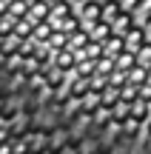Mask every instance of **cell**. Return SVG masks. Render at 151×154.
<instances>
[{
  "instance_id": "obj_11",
  "label": "cell",
  "mask_w": 151,
  "mask_h": 154,
  "mask_svg": "<svg viewBox=\"0 0 151 154\" xmlns=\"http://www.w3.org/2000/svg\"><path fill=\"white\" fill-rule=\"evenodd\" d=\"M29 9H32L29 0H9V14L17 17V20H23V17L29 14Z\"/></svg>"
},
{
  "instance_id": "obj_6",
  "label": "cell",
  "mask_w": 151,
  "mask_h": 154,
  "mask_svg": "<svg viewBox=\"0 0 151 154\" xmlns=\"http://www.w3.org/2000/svg\"><path fill=\"white\" fill-rule=\"evenodd\" d=\"M49 14H51V3H46V0H37V3H32V9H29L26 20L34 26V23H40V20H49Z\"/></svg>"
},
{
  "instance_id": "obj_10",
  "label": "cell",
  "mask_w": 151,
  "mask_h": 154,
  "mask_svg": "<svg viewBox=\"0 0 151 154\" xmlns=\"http://www.w3.org/2000/svg\"><path fill=\"white\" fill-rule=\"evenodd\" d=\"M143 83H148V69L146 66H131L128 69V86H134V88H140Z\"/></svg>"
},
{
  "instance_id": "obj_23",
  "label": "cell",
  "mask_w": 151,
  "mask_h": 154,
  "mask_svg": "<svg viewBox=\"0 0 151 154\" xmlns=\"http://www.w3.org/2000/svg\"><path fill=\"white\" fill-rule=\"evenodd\" d=\"M46 3H51V6H54V3H60V0H46Z\"/></svg>"
},
{
  "instance_id": "obj_8",
  "label": "cell",
  "mask_w": 151,
  "mask_h": 154,
  "mask_svg": "<svg viewBox=\"0 0 151 154\" xmlns=\"http://www.w3.org/2000/svg\"><path fill=\"white\" fill-rule=\"evenodd\" d=\"M146 40H148V37H146V32H143V26L137 23V26L131 29L128 34H125V51H137L143 43H146Z\"/></svg>"
},
{
  "instance_id": "obj_13",
  "label": "cell",
  "mask_w": 151,
  "mask_h": 154,
  "mask_svg": "<svg viewBox=\"0 0 151 154\" xmlns=\"http://www.w3.org/2000/svg\"><path fill=\"white\" fill-rule=\"evenodd\" d=\"M51 32H54V29H51V23H49V20H40V23H34L32 37H34V40H40V43H46V40L51 37Z\"/></svg>"
},
{
  "instance_id": "obj_16",
  "label": "cell",
  "mask_w": 151,
  "mask_h": 154,
  "mask_svg": "<svg viewBox=\"0 0 151 154\" xmlns=\"http://www.w3.org/2000/svg\"><path fill=\"white\" fill-rule=\"evenodd\" d=\"M120 11H123V9H120V3H117V0H108V3H103V20H106V23H111L114 17L120 14Z\"/></svg>"
},
{
  "instance_id": "obj_15",
  "label": "cell",
  "mask_w": 151,
  "mask_h": 154,
  "mask_svg": "<svg viewBox=\"0 0 151 154\" xmlns=\"http://www.w3.org/2000/svg\"><path fill=\"white\" fill-rule=\"evenodd\" d=\"M134 57H137V66H146V69L151 66V40H146V43L134 51Z\"/></svg>"
},
{
  "instance_id": "obj_24",
  "label": "cell",
  "mask_w": 151,
  "mask_h": 154,
  "mask_svg": "<svg viewBox=\"0 0 151 154\" xmlns=\"http://www.w3.org/2000/svg\"><path fill=\"white\" fill-rule=\"evenodd\" d=\"M97 3H108V0H97Z\"/></svg>"
},
{
  "instance_id": "obj_3",
  "label": "cell",
  "mask_w": 151,
  "mask_h": 154,
  "mask_svg": "<svg viewBox=\"0 0 151 154\" xmlns=\"http://www.w3.org/2000/svg\"><path fill=\"white\" fill-rule=\"evenodd\" d=\"M134 26H137V20H134V11H120V14L111 20V29H114V34H123V37H125V34H128Z\"/></svg>"
},
{
  "instance_id": "obj_12",
  "label": "cell",
  "mask_w": 151,
  "mask_h": 154,
  "mask_svg": "<svg viewBox=\"0 0 151 154\" xmlns=\"http://www.w3.org/2000/svg\"><path fill=\"white\" fill-rule=\"evenodd\" d=\"M137 63V57H134V51H120L117 57H114V69H120V72H128L131 66Z\"/></svg>"
},
{
  "instance_id": "obj_20",
  "label": "cell",
  "mask_w": 151,
  "mask_h": 154,
  "mask_svg": "<svg viewBox=\"0 0 151 154\" xmlns=\"http://www.w3.org/2000/svg\"><path fill=\"white\" fill-rule=\"evenodd\" d=\"M117 3H120V9H123V11H134L140 0H117Z\"/></svg>"
},
{
  "instance_id": "obj_5",
  "label": "cell",
  "mask_w": 151,
  "mask_h": 154,
  "mask_svg": "<svg viewBox=\"0 0 151 154\" xmlns=\"http://www.w3.org/2000/svg\"><path fill=\"white\" fill-rule=\"evenodd\" d=\"M71 14H74V6L68 3V0H60V3H54V6H51V14H49V23H51V29H54L60 20L71 17Z\"/></svg>"
},
{
  "instance_id": "obj_2",
  "label": "cell",
  "mask_w": 151,
  "mask_h": 154,
  "mask_svg": "<svg viewBox=\"0 0 151 154\" xmlns=\"http://www.w3.org/2000/svg\"><path fill=\"white\" fill-rule=\"evenodd\" d=\"M83 29L89 32V37L94 40V43H106V40L114 34L111 23H106V20H97V23H91V26H83Z\"/></svg>"
},
{
  "instance_id": "obj_9",
  "label": "cell",
  "mask_w": 151,
  "mask_h": 154,
  "mask_svg": "<svg viewBox=\"0 0 151 154\" xmlns=\"http://www.w3.org/2000/svg\"><path fill=\"white\" fill-rule=\"evenodd\" d=\"M89 40H91V37H89V32L80 26L77 32L68 34V49H71V51H80V49H86V46H89Z\"/></svg>"
},
{
  "instance_id": "obj_4",
  "label": "cell",
  "mask_w": 151,
  "mask_h": 154,
  "mask_svg": "<svg viewBox=\"0 0 151 154\" xmlns=\"http://www.w3.org/2000/svg\"><path fill=\"white\" fill-rule=\"evenodd\" d=\"M74 63H77V57H74V51L68 49H57L54 54H51V66H57L60 72H68V69H74Z\"/></svg>"
},
{
  "instance_id": "obj_25",
  "label": "cell",
  "mask_w": 151,
  "mask_h": 154,
  "mask_svg": "<svg viewBox=\"0 0 151 154\" xmlns=\"http://www.w3.org/2000/svg\"><path fill=\"white\" fill-rule=\"evenodd\" d=\"M29 3H37V0H29Z\"/></svg>"
},
{
  "instance_id": "obj_19",
  "label": "cell",
  "mask_w": 151,
  "mask_h": 154,
  "mask_svg": "<svg viewBox=\"0 0 151 154\" xmlns=\"http://www.w3.org/2000/svg\"><path fill=\"white\" fill-rule=\"evenodd\" d=\"M94 72L97 74H111L114 72V60H111V57H100V60L94 63Z\"/></svg>"
},
{
  "instance_id": "obj_18",
  "label": "cell",
  "mask_w": 151,
  "mask_h": 154,
  "mask_svg": "<svg viewBox=\"0 0 151 154\" xmlns=\"http://www.w3.org/2000/svg\"><path fill=\"white\" fill-rule=\"evenodd\" d=\"M146 17H151V0H140V3H137V9H134V20L143 23Z\"/></svg>"
},
{
  "instance_id": "obj_21",
  "label": "cell",
  "mask_w": 151,
  "mask_h": 154,
  "mask_svg": "<svg viewBox=\"0 0 151 154\" xmlns=\"http://www.w3.org/2000/svg\"><path fill=\"white\" fill-rule=\"evenodd\" d=\"M140 26H143V32H146V37L151 40V17H146V20H143Z\"/></svg>"
},
{
  "instance_id": "obj_1",
  "label": "cell",
  "mask_w": 151,
  "mask_h": 154,
  "mask_svg": "<svg viewBox=\"0 0 151 154\" xmlns=\"http://www.w3.org/2000/svg\"><path fill=\"white\" fill-rule=\"evenodd\" d=\"M74 14L80 17L83 26H91V23L103 20V3H97V0H83V3L74 6Z\"/></svg>"
},
{
  "instance_id": "obj_14",
  "label": "cell",
  "mask_w": 151,
  "mask_h": 154,
  "mask_svg": "<svg viewBox=\"0 0 151 154\" xmlns=\"http://www.w3.org/2000/svg\"><path fill=\"white\" fill-rule=\"evenodd\" d=\"M46 43H49V49H51V51L66 49V46H68V34H66V32H57V29H54V32H51V37L46 40Z\"/></svg>"
},
{
  "instance_id": "obj_17",
  "label": "cell",
  "mask_w": 151,
  "mask_h": 154,
  "mask_svg": "<svg viewBox=\"0 0 151 154\" xmlns=\"http://www.w3.org/2000/svg\"><path fill=\"white\" fill-rule=\"evenodd\" d=\"M32 32H34V26H32V23L26 20V17L14 23V34H17L20 40H29V37H32Z\"/></svg>"
},
{
  "instance_id": "obj_7",
  "label": "cell",
  "mask_w": 151,
  "mask_h": 154,
  "mask_svg": "<svg viewBox=\"0 0 151 154\" xmlns=\"http://www.w3.org/2000/svg\"><path fill=\"white\" fill-rule=\"evenodd\" d=\"M120 51H125V37H123V34H111V37L103 43V57H111V60H114Z\"/></svg>"
},
{
  "instance_id": "obj_22",
  "label": "cell",
  "mask_w": 151,
  "mask_h": 154,
  "mask_svg": "<svg viewBox=\"0 0 151 154\" xmlns=\"http://www.w3.org/2000/svg\"><path fill=\"white\" fill-rule=\"evenodd\" d=\"M68 3H71V6H77V3H83V0H68Z\"/></svg>"
}]
</instances>
